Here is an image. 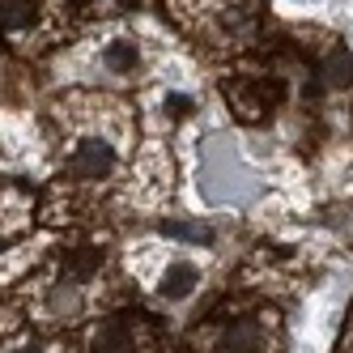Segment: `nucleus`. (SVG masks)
<instances>
[{"label":"nucleus","mask_w":353,"mask_h":353,"mask_svg":"<svg viewBox=\"0 0 353 353\" xmlns=\"http://www.w3.org/2000/svg\"><path fill=\"white\" fill-rule=\"evenodd\" d=\"M34 21V0H0V26L5 30H17Z\"/></svg>","instance_id":"20e7f679"},{"label":"nucleus","mask_w":353,"mask_h":353,"mask_svg":"<svg viewBox=\"0 0 353 353\" xmlns=\"http://www.w3.org/2000/svg\"><path fill=\"white\" fill-rule=\"evenodd\" d=\"M111 166H115V154L107 141H81L77 154H72V174H81V179H103Z\"/></svg>","instance_id":"f257e3e1"},{"label":"nucleus","mask_w":353,"mask_h":353,"mask_svg":"<svg viewBox=\"0 0 353 353\" xmlns=\"http://www.w3.org/2000/svg\"><path fill=\"white\" fill-rule=\"evenodd\" d=\"M26 353H34V349H26Z\"/></svg>","instance_id":"6e6552de"},{"label":"nucleus","mask_w":353,"mask_h":353,"mask_svg":"<svg viewBox=\"0 0 353 353\" xmlns=\"http://www.w3.org/2000/svg\"><path fill=\"white\" fill-rule=\"evenodd\" d=\"M225 349H230V353H256L260 349V327L251 323V319L234 323L230 332H225Z\"/></svg>","instance_id":"7ed1b4c3"},{"label":"nucleus","mask_w":353,"mask_h":353,"mask_svg":"<svg viewBox=\"0 0 353 353\" xmlns=\"http://www.w3.org/2000/svg\"><path fill=\"white\" fill-rule=\"evenodd\" d=\"M166 234H183V239H196V243H209V230H200V225H166Z\"/></svg>","instance_id":"0eeeda50"},{"label":"nucleus","mask_w":353,"mask_h":353,"mask_svg":"<svg viewBox=\"0 0 353 353\" xmlns=\"http://www.w3.org/2000/svg\"><path fill=\"white\" fill-rule=\"evenodd\" d=\"M107 64H111L115 72H132V68H137V47H128V43L107 47Z\"/></svg>","instance_id":"39448f33"},{"label":"nucleus","mask_w":353,"mask_h":353,"mask_svg":"<svg viewBox=\"0 0 353 353\" xmlns=\"http://www.w3.org/2000/svg\"><path fill=\"white\" fill-rule=\"evenodd\" d=\"M196 281H200V272H196L192 264H174V268L162 276V294H166V298H183V294H192Z\"/></svg>","instance_id":"f03ea898"},{"label":"nucleus","mask_w":353,"mask_h":353,"mask_svg":"<svg viewBox=\"0 0 353 353\" xmlns=\"http://www.w3.org/2000/svg\"><path fill=\"white\" fill-rule=\"evenodd\" d=\"M94 264H98V251H90V247H81V251H77V256H72V260L64 264V272H68V276H85V272H90Z\"/></svg>","instance_id":"423d86ee"}]
</instances>
